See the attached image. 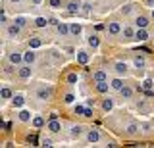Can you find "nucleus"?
<instances>
[{
  "mask_svg": "<svg viewBox=\"0 0 154 148\" xmlns=\"http://www.w3.org/2000/svg\"><path fill=\"white\" fill-rule=\"evenodd\" d=\"M52 92H54L52 87H41V89L37 90V98L38 100H50L52 98Z\"/></svg>",
  "mask_w": 154,
  "mask_h": 148,
  "instance_id": "f257e3e1",
  "label": "nucleus"
},
{
  "mask_svg": "<svg viewBox=\"0 0 154 148\" xmlns=\"http://www.w3.org/2000/svg\"><path fill=\"white\" fill-rule=\"evenodd\" d=\"M17 75H19V79H29L33 75V68L29 64H23L21 68L17 69Z\"/></svg>",
  "mask_w": 154,
  "mask_h": 148,
  "instance_id": "f03ea898",
  "label": "nucleus"
},
{
  "mask_svg": "<svg viewBox=\"0 0 154 148\" xmlns=\"http://www.w3.org/2000/svg\"><path fill=\"white\" fill-rule=\"evenodd\" d=\"M19 33H21V27H19L17 23H12V25H8V27H6V35L10 37V39H16Z\"/></svg>",
  "mask_w": 154,
  "mask_h": 148,
  "instance_id": "7ed1b4c3",
  "label": "nucleus"
},
{
  "mask_svg": "<svg viewBox=\"0 0 154 148\" xmlns=\"http://www.w3.org/2000/svg\"><path fill=\"white\" fill-rule=\"evenodd\" d=\"M8 62L14 64V65H21L23 64V54L21 52H12V54L8 56Z\"/></svg>",
  "mask_w": 154,
  "mask_h": 148,
  "instance_id": "20e7f679",
  "label": "nucleus"
},
{
  "mask_svg": "<svg viewBox=\"0 0 154 148\" xmlns=\"http://www.w3.org/2000/svg\"><path fill=\"white\" fill-rule=\"evenodd\" d=\"M100 140V133L96 131V129H89V133H87V142H91V144H94V142Z\"/></svg>",
  "mask_w": 154,
  "mask_h": 148,
  "instance_id": "39448f33",
  "label": "nucleus"
},
{
  "mask_svg": "<svg viewBox=\"0 0 154 148\" xmlns=\"http://www.w3.org/2000/svg\"><path fill=\"white\" fill-rule=\"evenodd\" d=\"M146 25H148V17L146 16H137L135 17V27H137V29H146Z\"/></svg>",
  "mask_w": 154,
  "mask_h": 148,
  "instance_id": "423d86ee",
  "label": "nucleus"
},
{
  "mask_svg": "<svg viewBox=\"0 0 154 148\" xmlns=\"http://www.w3.org/2000/svg\"><path fill=\"white\" fill-rule=\"evenodd\" d=\"M35 60H37V54L33 52V48L27 50V52H23V64H29V65H31Z\"/></svg>",
  "mask_w": 154,
  "mask_h": 148,
  "instance_id": "0eeeda50",
  "label": "nucleus"
},
{
  "mask_svg": "<svg viewBox=\"0 0 154 148\" xmlns=\"http://www.w3.org/2000/svg\"><path fill=\"white\" fill-rule=\"evenodd\" d=\"M77 62H79L81 65H87L89 64V52H85V50H77Z\"/></svg>",
  "mask_w": 154,
  "mask_h": 148,
  "instance_id": "6e6552de",
  "label": "nucleus"
},
{
  "mask_svg": "<svg viewBox=\"0 0 154 148\" xmlns=\"http://www.w3.org/2000/svg\"><path fill=\"white\" fill-rule=\"evenodd\" d=\"M110 89L112 87H110L108 81H98V83H96V92H100V94H106Z\"/></svg>",
  "mask_w": 154,
  "mask_h": 148,
  "instance_id": "1a4fd4ad",
  "label": "nucleus"
},
{
  "mask_svg": "<svg viewBox=\"0 0 154 148\" xmlns=\"http://www.w3.org/2000/svg\"><path fill=\"white\" fill-rule=\"evenodd\" d=\"M108 33L110 35H119V33H122V25H119L118 21H110L108 23Z\"/></svg>",
  "mask_w": 154,
  "mask_h": 148,
  "instance_id": "9d476101",
  "label": "nucleus"
},
{
  "mask_svg": "<svg viewBox=\"0 0 154 148\" xmlns=\"http://www.w3.org/2000/svg\"><path fill=\"white\" fill-rule=\"evenodd\" d=\"M114 69H116L118 75H127V64H125V62H116Z\"/></svg>",
  "mask_w": 154,
  "mask_h": 148,
  "instance_id": "9b49d317",
  "label": "nucleus"
},
{
  "mask_svg": "<svg viewBox=\"0 0 154 148\" xmlns=\"http://www.w3.org/2000/svg\"><path fill=\"white\" fill-rule=\"evenodd\" d=\"M135 41H139V42L148 41V33H146V29H137V31H135Z\"/></svg>",
  "mask_w": 154,
  "mask_h": 148,
  "instance_id": "f8f14e48",
  "label": "nucleus"
},
{
  "mask_svg": "<svg viewBox=\"0 0 154 148\" xmlns=\"http://www.w3.org/2000/svg\"><path fill=\"white\" fill-rule=\"evenodd\" d=\"M110 87H112L114 90H122V89L125 87V83H123V79H122V77H116V79L110 81Z\"/></svg>",
  "mask_w": 154,
  "mask_h": 148,
  "instance_id": "ddd939ff",
  "label": "nucleus"
},
{
  "mask_svg": "<svg viewBox=\"0 0 154 148\" xmlns=\"http://www.w3.org/2000/svg\"><path fill=\"white\" fill-rule=\"evenodd\" d=\"M56 29H58V35L60 37H66V35H69V25H67V23H58L56 25Z\"/></svg>",
  "mask_w": 154,
  "mask_h": 148,
  "instance_id": "4468645a",
  "label": "nucleus"
},
{
  "mask_svg": "<svg viewBox=\"0 0 154 148\" xmlns=\"http://www.w3.org/2000/svg\"><path fill=\"white\" fill-rule=\"evenodd\" d=\"M81 10V6H79V2H75V0H71L69 4H67V12L71 14V16H75V14H79Z\"/></svg>",
  "mask_w": 154,
  "mask_h": 148,
  "instance_id": "2eb2a0df",
  "label": "nucleus"
},
{
  "mask_svg": "<svg viewBox=\"0 0 154 148\" xmlns=\"http://www.w3.org/2000/svg\"><path fill=\"white\" fill-rule=\"evenodd\" d=\"M31 119H33V116H31L29 110H19V121L27 123V121H31Z\"/></svg>",
  "mask_w": 154,
  "mask_h": 148,
  "instance_id": "dca6fc26",
  "label": "nucleus"
},
{
  "mask_svg": "<svg viewBox=\"0 0 154 148\" xmlns=\"http://www.w3.org/2000/svg\"><path fill=\"white\" fill-rule=\"evenodd\" d=\"M12 102H14L16 108H23V104H25V96H23V94H16V96L12 98Z\"/></svg>",
  "mask_w": 154,
  "mask_h": 148,
  "instance_id": "f3484780",
  "label": "nucleus"
},
{
  "mask_svg": "<svg viewBox=\"0 0 154 148\" xmlns=\"http://www.w3.org/2000/svg\"><path fill=\"white\" fill-rule=\"evenodd\" d=\"M0 98L6 102V100H10V98H14V94H12V90H10L8 87H2L0 89Z\"/></svg>",
  "mask_w": 154,
  "mask_h": 148,
  "instance_id": "a211bd4d",
  "label": "nucleus"
},
{
  "mask_svg": "<svg viewBox=\"0 0 154 148\" xmlns=\"http://www.w3.org/2000/svg\"><path fill=\"white\" fill-rule=\"evenodd\" d=\"M93 81L94 83H98V81H108V75H106V71H94V75H93Z\"/></svg>",
  "mask_w": 154,
  "mask_h": 148,
  "instance_id": "6ab92c4d",
  "label": "nucleus"
},
{
  "mask_svg": "<svg viewBox=\"0 0 154 148\" xmlns=\"http://www.w3.org/2000/svg\"><path fill=\"white\" fill-rule=\"evenodd\" d=\"M87 42H89L91 48H98V46H100V39H98L96 35H91L89 39H87Z\"/></svg>",
  "mask_w": 154,
  "mask_h": 148,
  "instance_id": "aec40b11",
  "label": "nucleus"
},
{
  "mask_svg": "<svg viewBox=\"0 0 154 148\" xmlns=\"http://www.w3.org/2000/svg\"><path fill=\"white\" fill-rule=\"evenodd\" d=\"M119 94H122V98L129 100V98L133 96V89H131V87H127V85H125V87H123L122 90H119Z\"/></svg>",
  "mask_w": 154,
  "mask_h": 148,
  "instance_id": "412c9836",
  "label": "nucleus"
},
{
  "mask_svg": "<svg viewBox=\"0 0 154 148\" xmlns=\"http://www.w3.org/2000/svg\"><path fill=\"white\" fill-rule=\"evenodd\" d=\"M42 46V41L38 39V37H33L31 41H29V48H33V50H37V48H41Z\"/></svg>",
  "mask_w": 154,
  "mask_h": 148,
  "instance_id": "4be33fe9",
  "label": "nucleus"
},
{
  "mask_svg": "<svg viewBox=\"0 0 154 148\" xmlns=\"http://www.w3.org/2000/svg\"><path fill=\"white\" fill-rule=\"evenodd\" d=\"M48 129H50L52 133H58L62 129V125H60V121L58 119H50V123H48Z\"/></svg>",
  "mask_w": 154,
  "mask_h": 148,
  "instance_id": "5701e85b",
  "label": "nucleus"
},
{
  "mask_svg": "<svg viewBox=\"0 0 154 148\" xmlns=\"http://www.w3.org/2000/svg\"><path fill=\"white\" fill-rule=\"evenodd\" d=\"M31 123H33V127H35V129H41V127H45V119H42L41 116L33 117V119H31Z\"/></svg>",
  "mask_w": 154,
  "mask_h": 148,
  "instance_id": "b1692460",
  "label": "nucleus"
},
{
  "mask_svg": "<svg viewBox=\"0 0 154 148\" xmlns=\"http://www.w3.org/2000/svg\"><path fill=\"white\" fill-rule=\"evenodd\" d=\"M133 65L137 69H143L144 68V58H143V56H135V58H133Z\"/></svg>",
  "mask_w": 154,
  "mask_h": 148,
  "instance_id": "393cba45",
  "label": "nucleus"
},
{
  "mask_svg": "<svg viewBox=\"0 0 154 148\" xmlns=\"http://www.w3.org/2000/svg\"><path fill=\"white\" fill-rule=\"evenodd\" d=\"M69 135L71 137H81V135H83V127H81V125H73V127H71V131H69Z\"/></svg>",
  "mask_w": 154,
  "mask_h": 148,
  "instance_id": "a878e982",
  "label": "nucleus"
},
{
  "mask_svg": "<svg viewBox=\"0 0 154 148\" xmlns=\"http://www.w3.org/2000/svg\"><path fill=\"white\" fill-rule=\"evenodd\" d=\"M81 31H83V27H81L79 23H71L69 25V35H79Z\"/></svg>",
  "mask_w": 154,
  "mask_h": 148,
  "instance_id": "bb28decb",
  "label": "nucleus"
},
{
  "mask_svg": "<svg viewBox=\"0 0 154 148\" xmlns=\"http://www.w3.org/2000/svg\"><path fill=\"white\" fill-rule=\"evenodd\" d=\"M122 33H123V39H135V29L133 27H125Z\"/></svg>",
  "mask_w": 154,
  "mask_h": 148,
  "instance_id": "cd10ccee",
  "label": "nucleus"
},
{
  "mask_svg": "<svg viewBox=\"0 0 154 148\" xmlns=\"http://www.w3.org/2000/svg\"><path fill=\"white\" fill-rule=\"evenodd\" d=\"M125 133H127V135H137V133H139V125H137V123H129V125H127V131H125Z\"/></svg>",
  "mask_w": 154,
  "mask_h": 148,
  "instance_id": "c85d7f7f",
  "label": "nucleus"
},
{
  "mask_svg": "<svg viewBox=\"0 0 154 148\" xmlns=\"http://www.w3.org/2000/svg\"><path fill=\"white\" fill-rule=\"evenodd\" d=\"M112 108H114V100H112V98H104V102H102V110H104V112H110Z\"/></svg>",
  "mask_w": 154,
  "mask_h": 148,
  "instance_id": "c756f323",
  "label": "nucleus"
},
{
  "mask_svg": "<svg viewBox=\"0 0 154 148\" xmlns=\"http://www.w3.org/2000/svg\"><path fill=\"white\" fill-rule=\"evenodd\" d=\"M48 23H50V20H46V17H37V20H35V27H41V29H42V27H46Z\"/></svg>",
  "mask_w": 154,
  "mask_h": 148,
  "instance_id": "7c9ffc66",
  "label": "nucleus"
},
{
  "mask_svg": "<svg viewBox=\"0 0 154 148\" xmlns=\"http://www.w3.org/2000/svg\"><path fill=\"white\" fill-rule=\"evenodd\" d=\"M141 89H143V90H152V89H154V81H152V79H144Z\"/></svg>",
  "mask_w": 154,
  "mask_h": 148,
  "instance_id": "2f4dec72",
  "label": "nucleus"
},
{
  "mask_svg": "<svg viewBox=\"0 0 154 148\" xmlns=\"http://www.w3.org/2000/svg\"><path fill=\"white\" fill-rule=\"evenodd\" d=\"M48 4H50V8H54V10H60L62 8V0H48Z\"/></svg>",
  "mask_w": 154,
  "mask_h": 148,
  "instance_id": "473e14b6",
  "label": "nucleus"
},
{
  "mask_svg": "<svg viewBox=\"0 0 154 148\" xmlns=\"http://www.w3.org/2000/svg\"><path fill=\"white\" fill-rule=\"evenodd\" d=\"M14 23H17L19 27H25V23H27V20H25V17H23V16H17L16 20H14Z\"/></svg>",
  "mask_w": 154,
  "mask_h": 148,
  "instance_id": "72a5a7b5",
  "label": "nucleus"
},
{
  "mask_svg": "<svg viewBox=\"0 0 154 148\" xmlns=\"http://www.w3.org/2000/svg\"><path fill=\"white\" fill-rule=\"evenodd\" d=\"M27 142H29V144H31V146H37V142H38L37 135H29V137H27Z\"/></svg>",
  "mask_w": 154,
  "mask_h": 148,
  "instance_id": "f704fd0d",
  "label": "nucleus"
},
{
  "mask_svg": "<svg viewBox=\"0 0 154 148\" xmlns=\"http://www.w3.org/2000/svg\"><path fill=\"white\" fill-rule=\"evenodd\" d=\"M67 83H69V85H77V73H69V75H67Z\"/></svg>",
  "mask_w": 154,
  "mask_h": 148,
  "instance_id": "c9c22d12",
  "label": "nucleus"
},
{
  "mask_svg": "<svg viewBox=\"0 0 154 148\" xmlns=\"http://www.w3.org/2000/svg\"><path fill=\"white\" fill-rule=\"evenodd\" d=\"M131 12H133V4H127V6L122 8V14H123V16H127V14H131Z\"/></svg>",
  "mask_w": 154,
  "mask_h": 148,
  "instance_id": "e433bc0d",
  "label": "nucleus"
},
{
  "mask_svg": "<svg viewBox=\"0 0 154 148\" xmlns=\"http://www.w3.org/2000/svg\"><path fill=\"white\" fill-rule=\"evenodd\" d=\"M83 117H93V110H91V106H85V112H83Z\"/></svg>",
  "mask_w": 154,
  "mask_h": 148,
  "instance_id": "4c0bfd02",
  "label": "nucleus"
},
{
  "mask_svg": "<svg viewBox=\"0 0 154 148\" xmlns=\"http://www.w3.org/2000/svg\"><path fill=\"white\" fill-rule=\"evenodd\" d=\"M64 100H66V104H71V102L75 100V94H71V92H69V94H66V98H64Z\"/></svg>",
  "mask_w": 154,
  "mask_h": 148,
  "instance_id": "58836bf2",
  "label": "nucleus"
},
{
  "mask_svg": "<svg viewBox=\"0 0 154 148\" xmlns=\"http://www.w3.org/2000/svg\"><path fill=\"white\" fill-rule=\"evenodd\" d=\"M83 112H85V106H81V104H77V106H75V113H79V116H83Z\"/></svg>",
  "mask_w": 154,
  "mask_h": 148,
  "instance_id": "ea45409f",
  "label": "nucleus"
},
{
  "mask_svg": "<svg viewBox=\"0 0 154 148\" xmlns=\"http://www.w3.org/2000/svg\"><path fill=\"white\" fill-rule=\"evenodd\" d=\"M0 23H8V16H6L4 10H2V14H0Z\"/></svg>",
  "mask_w": 154,
  "mask_h": 148,
  "instance_id": "a19ab883",
  "label": "nucleus"
},
{
  "mask_svg": "<svg viewBox=\"0 0 154 148\" xmlns=\"http://www.w3.org/2000/svg\"><path fill=\"white\" fill-rule=\"evenodd\" d=\"M41 146H52V140H50V138H42V140H41Z\"/></svg>",
  "mask_w": 154,
  "mask_h": 148,
  "instance_id": "79ce46f5",
  "label": "nucleus"
},
{
  "mask_svg": "<svg viewBox=\"0 0 154 148\" xmlns=\"http://www.w3.org/2000/svg\"><path fill=\"white\" fill-rule=\"evenodd\" d=\"M12 65H14V64H12ZM12 65H8V68H4V73H6V75H10V73L14 71V68H12Z\"/></svg>",
  "mask_w": 154,
  "mask_h": 148,
  "instance_id": "37998d69",
  "label": "nucleus"
},
{
  "mask_svg": "<svg viewBox=\"0 0 154 148\" xmlns=\"http://www.w3.org/2000/svg\"><path fill=\"white\" fill-rule=\"evenodd\" d=\"M83 6H85V8H83V12H85V14H89V10H91V6H89V4H83Z\"/></svg>",
  "mask_w": 154,
  "mask_h": 148,
  "instance_id": "c03bdc74",
  "label": "nucleus"
},
{
  "mask_svg": "<svg viewBox=\"0 0 154 148\" xmlns=\"http://www.w3.org/2000/svg\"><path fill=\"white\" fill-rule=\"evenodd\" d=\"M31 2H33V4H41L42 0H31Z\"/></svg>",
  "mask_w": 154,
  "mask_h": 148,
  "instance_id": "a18cd8bd",
  "label": "nucleus"
},
{
  "mask_svg": "<svg viewBox=\"0 0 154 148\" xmlns=\"http://www.w3.org/2000/svg\"><path fill=\"white\" fill-rule=\"evenodd\" d=\"M10 2H14V4H16V2H21V0H10Z\"/></svg>",
  "mask_w": 154,
  "mask_h": 148,
  "instance_id": "49530a36",
  "label": "nucleus"
},
{
  "mask_svg": "<svg viewBox=\"0 0 154 148\" xmlns=\"http://www.w3.org/2000/svg\"><path fill=\"white\" fill-rule=\"evenodd\" d=\"M152 17H154V10H152Z\"/></svg>",
  "mask_w": 154,
  "mask_h": 148,
  "instance_id": "de8ad7c7",
  "label": "nucleus"
}]
</instances>
